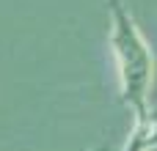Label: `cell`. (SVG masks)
<instances>
[{"label": "cell", "instance_id": "obj_1", "mask_svg": "<svg viewBox=\"0 0 157 151\" xmlns=\"http://www.w3.org/2000/svg\"><path fill=\"white\" fill-rule=\"evenodd\" d=\"M108 11H110V50L119 69L121 102L135 113L138 124L152 116L149 94L155 80V55L121 0H108Z\"/></svg>", "mask_w": 157, "mask_h": 151}, {"label": "cell", "instance_id": "obj_2", "mask_svg": "<svg viewBox=\"0 0 157 151\" xmlns=\"http://www.w3.org/2000/svg\"><path fill=\"white\" fill-rule=\"evenodd\" d=\"M157 146V113H152L146 121H138L132 135L127 138V143L121 151H149Z\"/></svg>", "mask_w": 157, "mask_h": 151}]
</instances>
